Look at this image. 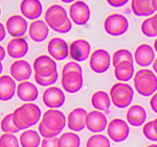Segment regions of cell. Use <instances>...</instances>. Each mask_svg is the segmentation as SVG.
Instances as JSON below:
<instances>
[{
    "label": "cell",
    "mask_w": 157,
    "mask_h": 147,
    "mask_svg": "<svg viewBox=\"0 0 157 147\" xmlns=\"http://www.w3.org/2000/svg\"><path fill=\"white\" fill-rule=\"evenodd\" d=\"M66 126V116L59 108H48L42 114L38 125V133L41 138L58 137Z\"/></svg>",
    "instance_id": "6da1fadb"
},
{
    "label": "cell",
    "mask_w": 157,
    "mask_h": 147,
    "mask_svg": "<svg viewBox=\"0 0 157 147\" xmlns=\"http://www.w3.org/2000/svg\"><path fill=\"white\" fill-rule=\"evenodd\" d=\"M61 86L67 93L73 94L81 91L84 86L83 69L77 62H68L62 67L61 71Z\"/></svg>",
    "instance_id": "7a4b0ae2"
},
{
    "label": "cell",
    "mask_w": 157,
    "mask_h": 147,
    "mask_svg": "<svg viewBox=\"0 0 157 147\" xmlns=\"http://www.w3.org/2000/svg\"><path fill=\"white\" fill-rule=\"evenodd\" d=\"M44 21L50 29L59 34H67L72 28V22L67 11L60 4H52L47 7L44 13Z\"/></svg>",
    "instance_id": "3957f363"
},
{
    "label": "cell",
    "mask_w": 157,
    "mask_h": 147,
    "mask_svg": "<svg viewBox=\"0 0 157 147\" xmlns=\"http://www.w3.org/2000/svg\"><path fill=\"white\" fill-rule=\"evenodd\" d=\"M42 117L41 108L33 102H24L13 112V119L19 130H29L40 122Z\"/></svg>",
    "instance_id": "277c9868"
},
{
    "label": "cell",
    "mask_w": 157,
    "mask_h": 147,
    "mask_svg": "<svg viewBox=\"0 0 157 147\" xmlns=\"http://www.w3.org/2000/svg\"><path fill=\"white\" fill-rule=\"evenodd\" d=\"M132 80L135 91L144 97H151L157 92V75L153 70L143 68L135 71Z\"/></svg>",
    "instance_id": "5b68a950"
},
{
    "label": "cell",
    "mask_w": 157,
    "mask_h": 147,
    "mask_svg": "<svg viewBox=\"0 0 157 147\" xmlns=\"http://www.w3.org/2000/svg\"><path fill=\"white\" fill-rule=\"evenodd\" d=\"M111 103L117 108H126L132 105L134 97V89L128 83L116 82L109 91Z\"/></svg>",
    "instance_id": "8992f818"
},
{
    "label": "cell",
    "mask_w": 157,
    "mask_h": 147,
    "mask_svg": "<svg viewBox=\"0 0 157 147\" xmlns=\"http://www.w3.org/2000/svg\"><path fill=\"white\" fill-rule=\"evenodd\" d=\"M103 26L107 35L111 37H120L128 31L129 20L125 15L120 13H113L105 18Z\"/></svg>",
    "instance_id": "52a82bcc"
},
{
    "label": "cell",
    "mask_w": 157,
    "mask_h": 147,
    "mask_svg": "<svg viewBox=\"0 0 157 147\" xmlns=\"http://www.w3.org/2000/svg\"><path fill=\"white\" fill-rule=\"evenodd\" d=\"M68 16L73 24L78 25V26H84L90 20L91 9L85 1L77 0L69 6Z\"/></svg>",
    "instance_id": "ba28073f"
},
{
    "label": "cell",
    "mask_w": 157,
    "mask_h": 147,
    "mask_svg": "<svg viewBox=\"0 0 157 147\" xmlns=\"http://www.w3.org/2000/svg\"><path fill=\"white\" fill-rule=\"evenodd\" d=\"M106 131H107V137L111 141L115 143H121L128 139L129 134H130V127L126 120L121 118H114L108 121Z\"/></svg>",
    "instance_id": "9c48e42d"
},
{
    "label": "cell",
    "mask_w": 157,
    "mask_h": 147,
    "mask_svg": "<svg viewBox=\"0 0 157 147\" xmlns=\"http://www.w3.org/2000/svg\"><path fill=\"white\" fill-rule=\"evenodd\" d=\"M111 66V54L104 48H98L91 52L89 67L94 73L102 74L107 72Z\"/></svg>",
    "instance_id": "30bf717a"
},
{
    "label": "cell",
    "mask_w": 157,
    "mask_h": 147,
    "mask_svg": "<svg viewBox=\"0 0 157 147\" xmlns=\"http://www.w3.org/2000/svg\"><path fill=\"white\" fill-rule=\"evenodd\" d=\"M32 67L34 75H38V76H48L58 72L56 61L46 54H41L37 57L33 62Z\"/></svg>",
    "instance_id": "8fae6325"
},
{
    "label": "cell",
    "mask_w": 157,
    "mask_h": 147,
    "mask_svg": "<svg viewBox=\"0 0 157 147\" xmlns=\"http://www.w3.org/2000/svg\"><path fill=\"white\" fill-rule=\"evenodd\" d=\"M91 45L85 39H77L69 43V57L77 63L88 60L91 54Z\"/></svg>",
    "instance_id": "7c38bea8"
},
{
    "label": "cell",
    "mask_w": 157,
    "mask_h": 147,
    "mask_svg": "<svg viewBox=\"0 0 157 147\" xmlns=\"http://www.w3.org/2000/svg\"><path fill=\"white\" fill-rule=\"evenodd\" d=\"M47 52L55 61H63L69 57V44L59 37L52 38L47 42Z\"/></svg>",
    "instance_id": "4fadbf2b"
},
{
    "label": "cell",
    "mask_w": 157,
    "mask_h": 147,
    "mask_svg": "<svg viewBox=\"0 0 157 147\" xmlns=\"http://www.w3.org/2000/svg\"><path fill=\"white\" fill-rule=\"evenodd\" d=\"M65 100L64 91L56 86L46 88L42 93V101L48 108H60L64 105Z\"/></svg>",
    "instance_id": "5bb4252c"
},
{
    "label": "cell",
    "mask_w": 157,
    "mask_h": 147,
    "mask_svg": "<svg viewBox=\"0 0 157 147\" xmlns=\"http://www.w3.org/2000/svg\"><path fill=\"white\" fill-rule=\"evenodd\" d=\"M6 29L12 38H22L29 29V23L21 15H12L6 21Z\"/></svg>",
    "instance_id": "9a60e30c"
},
{
    "label": "cell",
    "mask_w": 157,
    "mask_h": 147,
    "mask_svg": "<svg viewBox=\"0 0 157 147\" xmlns=\"http://www.w3.org/2000/svg\"><path fill=\"white\" fill-rule=\"evenodd\" d=\"M34 73L32 65L23 59L16 60L10 66V75L15 82H25L29 80Z\"/></svg>",
    "instance_id": "2e32d148"
},
{
    "label": "cell",
    "mask_w": 157,
    "mask_h": 147,
    "mask_svg": "<svg viewBox=\"0 0 157 147\" xmlns=\"http://www.w3.org/2000/svg\"><path fill=\"white\" fill-rule=\"evenodd\" d=\"M108 119L103 112L93 110L87 113L86 116V128L93 134H102L106 130Z\"/></svg>",
    "instance_id": "e0dca14e"
},
{
    "label": "cell",
    "mask_w": 157,
    "mask_h": 147,
    "mask_svg": "<svg viewBox=\"0 0 157 147\" xmlns=\"http://www.w3.org/2000/svg\"><path fill=\"white\" fill-rule=\"evenodd\" d=\"M155 57V51L153 49V46H151L150 44H147V43L139 44L134 50V62L139 67L147 68L149 66H152Z\"/></svg>",
    "instance_id": "ac0fdd59"
},
{
    "label": "cell",
    "mask_w": 157,
    "mask_h": 147,
    "mask_svg": "<svg viewBox=\"0 0 157 147\" xmlns=\"http://www.w3.org/2000/svg\"><path fill=\"white\" fill-rule=\"evenodd\" d=\"M87 111L83 108H75L70 111L66 117V126L70 131L78 133L86 127V116Z\"/></svg>",
    "instance_id": "d6986e66"
},
{
    "label": "cell",
    "mask_w": 157,
    "mask_h": 147,
    "mask_svg": "<svg viewBox=\"0 0 157 147\" xmlns=\"http://www.w3.org/2000/svg\"><path fill=\"white\" fill-rule=\"evenodd\" d=\"M6 54L14 60L23 59L29 52V43L22 38H13L6 44Z\"/></svg>",
    "instance_id": "ffe728a7"
},
{
    "label": "cell",
    "mask_w": 157,
    "mask_h": 147,
    "mask_svg": "<svg viewBox=\"0 0 157 147\" xmlns=\"http://www.w3.org/2000/svg\"><path fill=\"white\" fill-rule=\"evenodd\" d=\"M21 16L29 20H37L43 14V6L40 0H22L19 6Z\"/></svg>",
    "instance_id": "44dd1931"
},
{
    "label": "cell",
    "mask_w": 157,
    "mask_h": 147,
    "mask_svg": "<svg viewBox=\"0 0 157 147\" xmlns=\"http://www.w3.org/2000/svg\"><path fill=\"white\" fill-rule=\"evenodd\" d=\"M29 38L36 43L44 42L48 38L49 35V27L45 23L44 20L37 19L32 21L29 24V29H27Z\"/></svg>",
    "instance_id": "7402d4cb"
},
{
    "label": "cell",
    "mask_w": 157,
    "mask_h": 147,
    "mask_svg": "<svg viewBox=\"0 0 157 147\" xmlns=\"http://www.w3.org/2000/svg\"><path fill=\"white\" fill-rule=\"evenodd\" d=\"M16 95L20 100L24 102H33L39 96V91L35 83L25 80V82L18 83L16 89Z\"/></svg>",
    "instance_id": "603a6c76"
},
{
    "label": "cell",
    "mask_w": 157,
    "mask_h": 147,
    "mask_svg": "<svg viewBox=\"0 0 157 147\" xmlns=\"http://www.w3.org/2000/svg\"><path fill=\"white\" fill-rule=\"evenodd\" d=\"M126 120L128 124L134 127L143 126L147 120V112L145 108L139 105H131L126 112Z\"/></svg>",
    "instance_id": "cb8c5ba5"
},
{
    "label": "cell",
    "mask_w": 157,
    "mask_h": 147,
    "mask_svg": "<svg viewBox=\"0 0 157 147\" xmlns=\"http://www.w3.org/2000/svg\"><path fill=\"white\" fill-rule=\"evenodd\" d=\"M16 82L11 75H0V100H11L16 94Z\"/></svg>",
    "instance_id": "d4e9b609"
},
{
    "label": "cell",
    "mask_w": 157,
    "mask_h": 147,
    "mask_svg": "<svg viewBox=\"0 0 157 147\" xmlns=\"http://www.w3.org/2000/svg\"><path fill=\"white\" fill-rule=\"evenodd\" d=\"M90 102L94 110L100 111V112H103V113L108 112L111 105H112V103H111L110 96H109V93L103 90L95 91V92L91 95Z\"/></svg>",
    "instance_id": "484cf974"
},
{
    "label": "cell",
    "mask_w": 157,
    "mask_h": 147,
    "mask_svg": "<svg viewBox=\"0 0 157 147\" xmlns=\"http://www.w3.org/2000/svg\"><path fill=\"white\" fill-rule=\"evenodd\" d=\"M131 11L137 17H151L155 13L152 0H130Z\"/></svg>",
    "instance_id": "4316f807"
},
{
    "label": "cell",
    "mask_w": 157,
    "mask_h": 147,
    "mask_svg": "<svg viewBox=\"0 0 157 147\" xmlns=\"http://www.w3.org/2000/svg\"><path fill=\"white\" fill-rule=\"evenodd\" d=\"M113 74L117 82L128 83L129 80L133 79V76L135 74L134 63H123V64L115 66Z\"/></svg>",
    "instance_id": "83f0119b"
},
{
    "label": "cell",
    "mask_w": 157,
    "mask_h": 147,
    "mask_svg": "<svg viewBox=\"0 0 157 147\" xmlns=\"http://www.w3.org/2000/svg\"><path fill=\"white\" fill-rule=\"evenodd\" d=\"M18 139L21 147H39L42 140L39 133L30 128L22 131Z\"/></svg>",
    "instance_id": "f1b7e54d"
},
{
    "label": "cell",
    "mask_w": 157,
    "mask_h": 147,
    "mask_svg": "<svg viewBox=\"0 0 157 147\" xmlns=\"http://www.w3.org/2000/svg\"><path fill=\"white\" fill-rule=\"evenodd\" d=\"M123 63H134L133 53L126 48H120L111 55V65H113V67Z\"/></svg>",
    "instance_id": "f546056e"
},
{
    "label": "cell",
    "mask_w": 157,
    "mask_h": 147,
    "mask_svg": "<svg viewBox=\"0 0 157 147\" xmlns=\"http://www.w3.org/2000/svg\"><path fill=\"white\" fill-rule=\"evenodd\" d=\"M59 140V147H80L81 139L73 131H66L58 137Z\"/></svg>",
    "instance_id": "4dcf8cb0"
},
{
    "label": "cell",
    "mask_w": 157,
    "mask_h": 147,
    "mask_svg": "<svg viewBox=\"0 0 157 147\" xmlns=\"http://www.w3.org/2000/svg\"><path fill=\"white\" fill-rule=\"evenodd\" d=\"M110 139L103 134H93L86 141V147H110Z\"/></svg>",
    "instance_id": "1f68e13d"
},
{
    "label": "cell",
    "mask_w": 157,
    "mask_h": 147,
    "mask_svg": "<svg viewBox=\"0 0 157 147\" xmlns=\"http://www.w3.org/2000/svg\"><path fill=\"white\" fill-rule=\"evenodd\" d=\"M0 128L3 131V134H17L19 130V128L16 126V124L14 122L13 119V113H10L7 115L4 116L0 121Z\"/></svg>",
    "instance_id": "d6a6232c"
},
{
    "label": "cell",
    "mask_w": 157,
    "mask_h": 147,
    "mask_svg": "<svg viewBox=\"0 0 157 147\" xmlns=\"http://www.w3.org/2000/svg\"><path fill=\"white\" fill-rule=\"evenodd\" d=\"M34 78L36 83L41 87H52L59 79V72H56L54 74L48 75V76H38V75H34Z\"/></svg>",
    "instance_id": "836d02e7"
},
{
    "label": "cell",
    "mask_w": 157,
    "mask_h": 147,
    "mask_svg": "<svg viewBox=\"0 0 157 147\" xmlns=\"http://www.w3.org/2000/svg\"><path fill=\"white\" fill-rule=\"evenodd\" d=\"M1 147H20L19 139L14 134H3L0 136Z\"/></svg>",
    "instance_id": "e575fe53"
},
{
    "label": "cell",
    "mask_w": 157,
    "mask_h": 147,
    "mask_svg": "<svg viewBox=\"0 0 157 147\" xmlns=\"http://www.w3.org/2000/svg\"><path fill=\"white\" fill-rule=\"evenodd\" d=\"M140 31L144 35L148 38H156L157 37V32L154 29L153 25H152L150 17L146 18L140 24Z\"/></svg>",
    "instance_id": "d590c367"
},
{
    "label": "cell",
    "mask_w": 157,
    "mask_h": 147,
    "mask_svg": "<svg viewBox=\"0 0 157 147\" xmlns=\"http://www.w3.org/2000/svg\"><path fill=\"white\" fill-rule=\"evenodd\" d=\"M143 135L149 141L157 142V134L153 126V121H146V123L143 125Z\"/></svg>",
    "instance_id": "8d00e7d4"
},
{
    "label": "cell",
    "mask_w": 157,
    "mask_h": 147,
    "mask_svg": "<svg viewBox=\"0 0 157 147\" xmlns=\"http://www.w3.org/2000/svg\"><path fill=\"white\" fill-rule=\"evenodd\" d=\"M40 147H59L58 137H54V138H42Z\"/></svg>",
    "instance_id": "74e56055"
},
{
    "label": "cell",
    "mask_w": 157,
    "mask_h": 147,
    "mask_svg": "<svg viewBox=\"0 0 157 147\" xmlns=\"http://www.w3.org/2000/svg\"><path fill=\"white\" fill-rule=\"evenodd\" d=\"M130 0H106V2L112 7H121L128 3Z\"/></svg>",
    "instance_id": "f35d334b"
},
{
    "label": "cell",
    "mask_w": 157,
    "mask_h": 147,
    "mask_svg": "<svg viewBox=\"0 0 157 147\" xmlns=\"http://www.w3.org/2000/svg\"><path fill=\"white\" fill-rule=\"evenodd\" d=\"M149 103H150L151 110L153 111L155 114H157V92H155L150 97V101H149Z\"/></svg>",
    "instance_id": "ab89813d"
},
{
    "label": "cell",
    "mask_w": 157,
    "mask_h": 147,
    "mask_svg": "<svg viewBox=\"0 0 157 147\" xmlns=\"http://www.w3.org/2000/svg\"><path fill=\"white\" fill-rule=\"evenodd\" d=\"M6 25L0 22V42L3 41L6 37Z\"/></svg>",
    "instance_id": "60d3db41"
},
{
    "label": "cell",
    "mask_w": 157,
    "mask_h": 147,
    "mask_svg": "<svg viewBox=\"0 0 157 147\" xmlns=\"http://www.w3.org/2000/svg\"><path fill=\"white\" fill-rule=\"evenodd\" d=\"M150 19H151V22H152V25H153L154 29H155V31L157 32V12L152 15L150 17Z\"/></svg>",
    "instance_id": "b9f144b4"
},
{
    "label": "cell",
    "mask_w": 157,
    "mask_h": 147,
    "mask_svg": "<svg viewBox=\"0 0 157 147\" xmlns=\"http://www.w3.org/2000/svg\"><path fill=\"white\" fill-rule=\"evenodd\" d=\"M6 49H4V47L2 46V45H0V62H2L3 59L6 57Z\"/></svg>",
    "instance_id": "7bdbcfd3"
},
{
    "label": "cell",
    "mask_w": 157,
    "mask_h": 147,
    "mask_svg": "<svg viewBox=\"0 0 157 147\" xmlns=\"http://www.w3.org/2000/svg\"><path fill=\"white\" fill-rule=\"evenodd\" d=\"M152 69H153L154 73L157 75V57H155V60H154L153 64H152Z\"/></svg>",
    "instance_id": "ee69618b"
},
{
    "label": "cell",
    "mask_w": 157,
    "mask_h": 147,
    "mask_svg": "<svg viewBox=\"0 0 157 147\" xmlns=\"http://www.w3.org/2000/svg\"><path fill=\"white\" fill-rule=\"evenodd\" d=\"M153 49L155 53H157V37L155 38V40H154V43H153Z\"/></svg>",
    "instance_id": "f6af8a7d"
},
{
    "label": "cell",
    "mask_w": 157,
    "mask_h": 147,
    "mask_svg": "<svg viewBox=\"0 0 157 147\" xmlns=\"http://www.w3.org/2000/svg\"><path fill=\"white\" fill-rule=\"evenodd\" d=\"M153 121V126H154V130H155L156 131V134H157V117L154 119V120H152Z\"/></svg>",
    "instance_id": "bcb514c9"
},
{
    "label": "cell",
    "mask_w": 157,
    "mask_h": 147,
    "mask_svg": "<svg viewBox=\"0 0 157 147\" xmlns=\"http://www.w3.org/2000/svg\"><path fill=\"white\" fill-rule=\"evenodd\" d=\"M152 4H153L154 11H155V13H156L157 12V0H152Z\"/></svg>",
    "instance_id": "7dc6e473"
},
{
    "label": "cell",
    "mask_w": 157,
    "mask_h": 147,
    "mask_svg": "<svg viewBox=\"0 0 157 147\" xmlns=\"http://www.w3.org/2000/svg\"><path fill=\"white\" fill-rule=\"evenodd\" d=\"M60 1H62L63 3H70V4H71L72 2L77 1V0H60Z\"/></svg>",
    "instance_id": "c3c4849f"
},
{
    "label": "cell",
    "mask_w": 157,
    "mask_h": 147,
    "mask_svg": "<svg viewBox=\"0 0 157 147\" xmlns=\"http://www.w3.org/2000/svg\"><path fill=\"white\" fill-rule=\"evenodd\" d=\"M2 71H3V66H2V63L0 62V75H1Z\"/></svg>",
    "instance_id": "681fc988"
},
{
    "label": "cell",
    "mask_w": 157,
    "mask_h": 147,
    "mask_svg": "<svg viewBox=\"0 0 157 147\" xmlns=\"http://www.w3.org/2000/svg\"><path fill=\"white\" fill-rule=\"evenodd\" d=\"M145 147H157V144H150V145H147Z\"/></svg>",
    "instance_id": "f907efd6"
},
{
    "label": "cell",
    "mask_w": 157,
    "mask_h": 147,
    "mask_svg": "<svg viewBox=\"0 0 157 147\" xmlns=\"http://www.w3.org/2000/svg\"><path fill=\"white\" fill-rule=\"evenodd\" d=\"M0 15H1V7H0Z\"/></svg>",
    "instance_id": "816d5d0a"
},
{
    "label": "cell",
    "mask_w": 157,
    "mask_h": 147,
    "mask_svg": "<svg viewBox=\"0 0 157 147\" xmlns=\"http://www.w3.org/2000/svg\"><path fill=\"white\" fill-rule=\"evenodd\" d=\"M0 147H1V146H0Z\"/></svg>",
    "instance_id": "f5cc1de1"
}]
</instances>
